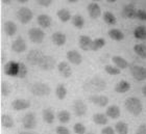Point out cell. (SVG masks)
<instances>
[{
    "mask_svg": "<svg viewBox=\"0 0 146 134\" xmlns=\"http://www.w3.org/2000/svg\"><path fill=\"white\" fill-rule=\"evenodd\" d=\"M106 81L104 79H101L99 77H94L90 79L89 81L85 82L84 84V89L90 93H98V91H104L106 89Z\"/></svg>",
    "mask_w": 146,
    "mask_h": 134,
    "instance_id": "obj_1",
    "label": "cell"
},
{
    "mask_svg": "<svg viewBox=\"0 0 146 134\" xmlns=\"http://www.w3.org/2000/svg\"><path fill=\"white\" fill-rule=\"evenodd\" d=\"M124 106L128 112L131 113L133 116H139L142 112V109H143L141 101L135 97L127 98L124 102Z\"/></svg>",
    "mask_w": 146,
    "mask_h": 134,
    "instance_id": "obj_2",
    "label": "cell"
},
{
    "mask_svg": "<svg viewBox=\"0 0 146 134\" xmlns=\"http://www.w3.org/2000/svg\"><path fill=\"white\" fill-rule=\"evenodd\" d=\"M31 91L35 96L43 97V96H48L51 93V89L48 84L43 82H36L31 87Z\"/></svg>",
    "mask_w": 146,
    "mask_h": 134,
    "instance_id": "obj_3",
    "label": "cell"
},
{
    "mask_svg": "<svg viewBox=\"0 0 146 134\" xmlns=\"http://www.w3.org/2000/svg\"><path fill=\"white\" fill-rule=\"evenodd\" d=\"M28 37H29V39H31L33 43L41 44L43 42V40H44V37H45V34H44V31L41 28L33 27L28 31Z\"/></svg>",
    "mask_w": 146,
    "mask_h": 134,
    "instance_id": "obj_4",
    "label": "cell"
},
{
    "mask_svg": "<svg viewBox=\"0 0 146 134\" xmlns=\"http://www.w3.org/2000/svg\"><path fill=\"white\" fill-rule=\"evenodd\" d=\"M17 19L22 24H27L33 19V12L28 7H21L17 12Z\"/></svg>",
    "mask_w": 146,
    "mask_h": 134,
    "instance_id": "obj_5",
    "label": "cell"
},
{
    "mask_svg": "<svg viewBox=\"0 0 146 134\" xmlns=\"http://www.w3.org/2000/svg\"><path fill=\"white\" fill-rule=\"evenodd\" d=\"M55 59L50 55H44L43 58L41 59L39 64V67L41 70L44 71H50L52 69H54L55 67Z\"/></svg>",
    "mask_w": 146,
    "mask_h": 134,
    "instance_id": "obj_6",
    "label": "cell"
},
{
    "mask_svg": "<svg viewBox=\"0 0 146 134\" xmlns=\"http://www.w3.org/2000/svg\"><path fill=\"white\" fill-rule=\"evenodd\" d=\"M43 56H44V53H42L40 50H31V51L28 52L27 56H26V60L31 66H36V64L39 66Z\"/></svg>",
    "mask_w": 146,
    "mask_h": 134,
    "instance_id": "obj_7",
    "label": "cell"
},
{
    "mask_svg": "<svg viewBox=\"0 0 146 134\" xmlns=\"http://www.w3.org/2000/svg\"><path fill=\"white\" fill-rule=\"evenodd\" d=\"M22 124H23V127L27 130H31V129H35L36 126V116H35L34 112H27L23 116L22 119Z\"/></svg>",
    "mask_w": 146,
    "mask_h": 134,
    "instance_id": "obj_8",
    "label": "cell"
},
{
    "mask_svg": "<svg viewBox=\"0 0 146 134\" xmlns=\"http://www.w3.org/2000/svg\"><path fill=\"white\" fill-rule=\"evenodd\" d=\"M131 73L133 77L138 81L146 80V69L141 66H133L131 68Z\"/></svg>",
    "mask_w": 146,
    "mask_h": 134,
    "instance_id": "obj_9",
    "label": "cell"
},
{
    "mask_svg": "<svg viewBox=\"0 0 146 134\" xmlns=\"http://www.w3.org/2000/svg\"><path fill=\"white\" fill-rule=\"evenodd\" d=\"M26 43H25L24 39L22 37H17L12 44V50L16 53H22L26 50Z\"/></svg>",
    "mask_w": 146,
    "mask_h": 134,
    "instance_id": "obj_10",
    "label": "cell"
},
{
    "mask_svg": "<svg viewBox=\"0 0 146 134\" xmlns=\"http://www.w3.org/2000/svg\"><path fill=\"white\" fill-rule=\"evenodd\" d=\"M89 100L91 101L92 103H94L95 105H98L100 107L107 106L109 104V98L104 95H92L90 96Z\"/></svg>",
    "mask_w": 146,
    "mask_h": 134,
    "instance_id": "obj_11",
    "label": "cell"
},
{
    "mask_svg": "<svg viewBox=\"0 0 146 134\" xmlns=\"http://www.w3.org/2000/svg\"><path fill=\"white\" fill-rule=\"evenodd\" d=\"M73 110L77 116H84L87 112V106L82 100H76L73 104Z\"/></svg>",
    "mask_w": 146,
    "mask_h": 134,
    "instance_id": "obj_12",
    "label": "cell"
},
{
    "mask_svg": "<svg viewBox=\"0 0 146 134\" xmlns=\"http://www.w3.org/2000/svg\"><path fill=\"white\" fill-rule=\"evenodd\" d=\"M58 72H60V74H61L63 77H65V78H69V77L72 76L71 67L68 64V62H66V61H61V62L58 64Z\"/></svg>",
    "mask_w": 146,
    "mask_h": 134,
    "instance_id": "obj_13",
    "label": "cell"
},
{
    "mask_svg": "<svg viewBox=\"0 0 146 134\" xmlns=\"http://www.w3.org/2000/svg\"><path fill=\"white\" fill-rule=\"evenodd\" d=\"M18 67L19 64L15 61H9L4 66V73L9 76H17L18 75Z\"/></svg>",
    "mask_w": 146,
    "mask_h": 134,
    "instance_id": "obj_14",
    "label": "cell"
},
{
    "mask_svg": "<svg viewBox=\"0 0 146 134\" xmlns=\"http://www.w3.org/2000/svg\"><path fill=\"white\" fill-rule=\"evenodd\" d=\"M88 12L92 19H97L101 16V9L96 2H92L88 5Z\"/></svg>",
    "mask_w": 146,
    "mask_h": 134,
    "instance_id": "obj_15",
    "label": "cell"
},
{
    "mask_svg": "<svg viewBox=\"0 0 146 134\" xmlns=\"http://www.w3.org/2000/svg\"><path fill=\"white\" fill-rule=\"evenodd\" d=\"M12 107L15 110H24L31 107V102L25 99H17L13 101Z\"/></svg>",
    "mask_w": 146,
    "mask_h": 134,
    "instance_id": "obj_16",
    "label": "cell"
},
{
    "mask_svg": "<svg viewBox=\"0 0 146 134\" xmlns=\"http://www.w3.org/2000/svg\"><path fill=\"white\" fill-rule=\"evenodd\" d=\"M66 56H67V59L70 61L71 64H82V55H80V53H78L77 51H75V50L68 51L67 54H66Z\"/></svg>",
    "mask_w": 146,
    "mask_h": 134,
    "instance_id": "obj_17",
    "label": "cell"
},
{
    "mask_svg": "<svg viewBox=\"0 0 146 134\" xmlns=\"http://www.w3.org/2000/svg\"><path fill=\"white\" fill-rule=\"evenodd\" d=\"M79 47L80 49H82L84 51H88V50H91V46L93 43V40L91 37H88V35H80L79 37Z\"/></svg>",
    "mask_w": 146,
    "mask_h": 134,
    "instance_id": "obj_18",
    "label": "cell"
},
{
    "mask_svg": "<svg viewBox=\"0 0 146 134\" xmlns=\"http://www.w3.org/2000/svg\"><path fill=\"white\" fill-rule=\"evenodd\" d=\"M122 14L125 18L127 19H134L136 18V14H137V9L134 6V4H126V5L123 7V11H122Z\"/></svg>",
    "mask_w": 146,
    "mask_h": 134,
    "instance_id": "obj_19",
    "label": "cell"
},
{
    "mask_svg": "<svg viewBox=\"0 0 146 134\" xmlns=\"http://www.w3.org/2000/svg\"><path fill=\"white\" fill-rule=\"evenodd\" d=\"M106 114L108 116V118H111V119H118L120 114H121V111H120V108H119L117 105H111V106L108 107L107 111H106Z\"/></svg>",
    "mask_w": 146,
    "mask_h": 134,
    "instance_id": "obj_20",
    "label": "cell"
},
{
    "mask_svg": "<svg viewBox=\"0 0 146 134\" xmlns=\"http://www.w3.org/2000/svg\"><path fill=\"white\" fill-rule=\"evenodd\" d=\"M51 40H52V42L54 43V45L63 46V45H65V43H66L67 37H66V35H65L63 32L58 31V32H54V34H52Z\"/></svg>",
    "mask_w": 146,
    "mask_h": 134,
    "instance_id": "obj_21",
    "label": "cell"
},
{
    "mask_svg": "<svg viewBox=\"0 0 146 134\" xmlns=\"http://www.w3.org/2000/svg\"><path fill=\"white\" fill-rule=\"evenodd\" d=\"M38 23L41 27L43 28H48L52 23L51 17L48 15H45V14H42V15L38 16Z\"/></svg>",
    "mask_w": 146,
    "mask_h": 134,
    "instance_id": "obj_22",
    "label": "cell"
},
{
    "mask_svg": "<svg viewBox=\"0 0 146 134\" xmlns=\"http://www.w3.org/2000/svg\"><path fill=\"white\" fill-rule=\"evenodd\" d=\"M129 89H131V84H129V82L125 81V80L119 81L115 86L116 93H119V94H124V93L129 91Z\"/></svg>",
    "mask_w": 146,
    "mask_h": 134,
    "instance_id": "obj_23",
    "label": "cell"
},
{
    "mask_svg": "<svg viewBox=\"0 0 146 134\" xmlns=\"http://www.w3.org/2000/svg\"><path fill=\"white\" fill-rule=\"evenodd\" d=\"M112 60H113V62H114V64H115L116 67L119 68L120 70H124V69H126V68L128 67L127 61L125 60L123 57H121V56L115 55V56H113L112 57Z\"/></svg>",
    "mask_w": 146,
    "mask_h": 134,
    "instance_id": "obj_24",
    "label": "cell"
},
{
    "mask_svg": "<svg viewBox=\"0 0 146 134\" xmlns=\"http://www.w3.org/2000/svg\"><path fill=\"white\" fill-rule=\"evenodd\" d=\"M16 31H17V25L13 21H6L4 23V32L6 34V35L13 37L16 34Z\"/></svg>",
    "mask_w": 146,
    "mask_h": 134,
    "instance_id": "obj_25",
    "label": "cell"
},
{
    "mask_svg": "<svg viewBox=\"0 0 146 134\" xmlns=\"http://www.w3.org/2000/svg\"><path fill=\"white\" fill-rule=\"evenodd\" d=\"M93 122L97 125H101L104 126L107 125L109 120H108V116L107 114H104V113H95L93 116Z\"/></svg>",
    "mask_w": 146,
    "mask_h": 134,
    "instance_id": "obj_26",
    "label": "cell"
},
{
    "mask_svg": "<svg viewBox=\"0 0 146 134\" xmlns=\"http://www.w3.org/2000/svg\"><path fill=\"white\" fill-rule=\"evenodd\" d=\"M109 37L114 41H122L124 39V34L121 30H119L117 28H112L109 30Z\"/></svg>",
    "mask_w": 146,
    "mask_h": 134,
    "instance_id": "obj_27",
    "label": "cell"
},
{
    "mask_svg": "<svg viewBox=\"0 0 146 134\" xmlns=\"http://www.w3.org/2000/svg\"><path fill=\"white\" fill-rule=\"evenodd\" d=\"M134 37L137 40H146V27L145 26H138L135 28L134 30Z\"/></svg>",
    "mask_w": 146,
    "mask_h": 134,
    "instance_id": "obj_28",
    "label": "cell"
},
{
    "mask_svg": "<svg viewBox=\"0 0 146 134\" xmlns=\"http://www.w3.org/2000/svg\"><path fill=\"white\" fill-rule=\"evenodd\" d=\"M1 125L4 127V128H13L15 123H14V120L11 116L9 114H2L1 116Z\"/></svg>",
    "mask_w": 146,
    "mask_h": 134,
    "instance_id": "obj_29",
    "label": "cell"
},
{
    "mask_svg": "<svg viewBox=\"0 0 146 134\" xmlns=\"http://www.w3.org/2000/svg\"><path fill=\"white\" fill-rule=\"evenodd\" d=\"M54 113L50 108H47V109L43 110V120L44 122L47 123V124H52L53 121H54Z\"/></svg>",
    "mask_w": 146,
    "mask_h": 134,
    "instance_id": "obj_30",
    "label": "cell"
},
{
    "mask_svg": "<svg viewBox=\"0 0 146 134\" xmlns=\"http://www.w3.org/2000/svg\"><path fill=\"white\" fill-rule=\"evenodd\" d=\"M55 95H56V97L60 99V100H64L66 96H67V89H66V86L64 84H58L56 86V89H55Z\"/></svg>",
    "mask_w": 146,
    "mask_h": 134,
    "instance_id": "obj_31",
    "label": "cell"
},
{
    "mask_svg": "<svg viewBox=\"0 0 146 134\" xmlns=\"http://www.w3.org/2000/svg\"><path fill=\"white\" fill-rule=\"evenodd\" d=\"M106 45V40L102 39V37H98V39H95L93 41L91 46V50L92 51H98L99 49H101L104 46Z\"/></svg>",
    "mask_w": 146,
    "mask_h": 134,
    "instance_id": "obj_32",
    "label": "cell"
},
{
    "mask_svg": "<svg viewBox=\"0 0 146 134\" xmlns=\"http://www.w3.org/2000/svg\"><path fill=\"white\" fill-rule=\"evenodd\" d=\"M115 130L118 134H127L128 125L125 122H118L115 126Z\"/></svg>",
    "mask_w": 146,
    "mask_h": 134,
    "instance_id": "obj_33",
    "label": "cell"
},
{
    "mask_svg": "<svg viewBox=\"0 0 146 134\" xmlns=\"http://www.w3.org/2000/svg\"><path fill=\"white\" fill-rule=\"evenodd\" d=\"M58 17L62 22H68L71 19V14L68 9H62L58 12Z\"/></svg>",
    "mask_w": 146,
    "mask_h": 134,
    "instance_id": "obj_34",
    "label": "cell"
},
{
    "mask_svg": "<svg viewBox=\"0 0 146 134\" xmlns=\"http://www.w3.org/2000/svg\"><path fill=\"white\" fill-rule=\"evenodd\" d=\"M58 121L61 123H63V124H66V123L70 122V119H71L70 112L67 111V110H61V111L58 113Z\"/></svg>",
    "mask_w": 146,
    "mask_h": 134,
    "instance_id": "obj_35",
    "label": "cell"
},
{
    "mask_svg": "<svg viewBox=\"0 0 146 134\" xmlns=\"http://www.w3.org/2000/svg\"><path fill=\"white\" fill-rule=\"evenodd\" d=\"M72 23L77 29H82L85 25V20L80 15H75L72 17Z\"/></svg>",
    "mask_w": 146,
    "mask_h": 134,
    "instance_id": "obj_36",
    "label": "cell"
},
{
    "mask_svg": "<svg viewBox=\"0 0 146 134\" xmlns=\"http://www.w3.org/2000/svg\"><path fill=\"white\" fill-rule=\"evenodd\" d=\"M134 51L137 53L140 57L146 58V46L144 44H137L134 46Z\"/></svg>",
    "mask_w": 146,
    "mask_h": 134,
    "instance_id": "obj_37",
    "label": "cell"
},
{
    "mask_svg": "<svg viewBox=\"0 0 146 134\" xmlns=\"http://www.w3.org/2000/svg\"><path fill=\"white\" fill-rule=\"evenodd\" d=\"M104 22L109 25H115L117 20H116V17L115 15L111 12H104Z\"/></svg>",
    "mask_w": 146,
    "mask_h": 134,
    "instance_id": "obj_38",
    "label": "cell"
},
{
    "mask_svg": "<svg viewBox=\"0 0 146 134\" xmlns=\"http://www.w3.org/2000/svg\"><path fill=\"white\" fill-rule=\"evenodd\" d=\"M104 70H106V72H107L108 74H110L111 76L119 75L120 72H121V70H120L119 68L116 67V66H110V64H108V66L104 67Z\"/></svg>",
    "mask_w": 146,
    "mask_h": 134,
    "instance_id": "obj_39",
    "label": "cell"
},
{
    "mask_svg": "<svg viewBox=\"0 0 146 134\" xmlns=\"http://www.w3.org/2000/svg\"><path fill=\"white\" fill-rule=\"evenodd\" d=\"M18 64H19V67H18V75H17V77L23 79L27 75V68H26V66L23 62H18Z\"/></svg>",
    "mask_w": 146,
    "mask_h": 134,
    "instance_id": "obj_40",
    "label": "cell"
},
{
    "mask_svg": "<svg viewBox=\"0 0 146 134\" xmlns=\"http://www.w3.org/2000/svg\"><path fill=\"white\" fill-rule=\"evenodd\" d=\"M9 93H11V87H9V84L6 81H2L1 82V95L6 97L9 96Z\"/></svg>",
    "mask_w": 146,
    "mask_h": 134,
    "instance_id": "obj_41",
    "label": "cell"
},
{
    "mask_svg": "<svg viewBox=\"0 0 146 134\" xmlns=\"http://www.w3.org/2000/svg\"><path fill=\"white\" fill-rule=\"evenodd\" d=\"M73 130L76 134H85L86 133V127L82 125V123H76L73 126Z\"/></svg>",
    "mask_w": 146,
    "mask_h": 134,
    "instance_id": "obj_42",
    "label": "cell"
},
{
    "mask_svg": "<svg viewBox=\"0 0 146 134\" xmlns=\"http://www.w3.org/2000/svg\"><path fill=\"white\" fill-rule=\"evenodd\" d=\"M136 18L141 21H146V11L144 9H138L136 14Z\"/></svg>",
    "mask_w": 146,
    "mask_h": 134,
    "instance_id": "obj_43",
    "label": "cell"
},
{
    "mask_svg": "<svg viewBox=\"0 0 146 134\" xmlns=\"http://www.w3.org/2000/svg\"><path fill=\"white\" fill-rule=\"evenodd\" d=\"M55 131H56V134H71L70 131H69V129L64 127V126H58V127H56Z\"/></svg>",
    "mask_w": 146,
    "mask_h": 134,
    "instance_id": "obj_44",
    "label": "cell"
},
{
    "mask_svg": "<svg viewBox=\"0 0 146 134\" xmlns=\"http://www.w3.org/2000/svg\"><path fill=\"white\" fill-rule=\"evenodd\" d=\"M101 134H116V133H115V130L112 127H104L101 130Z\"/></svg>",
    "mask_w": 146,
    "mask_h": 134,
    "instance_id": "obj_45",
    "label": "cell"
},
{
    "mask_svg": "<svg viewBox=\"0 0 146 134\" xmlns=\"http://www.w3.org/2000/svg\"><path fill=\"white\" fill-rule=\"evenodd\" d=\"M36 2L42 6H49L53 2V0H36Z\"/></svg>",
    "mask_w": 146,
    "mask_h": 134,
    "instance_id": "obj_46",
    "label": "cell"
},
{
    "mask_svg": "<svg viewBox=\"0 0 146 134\" xmlns=\"http://www.w3.org/2000/svg\"><path fill=\"white\" fill-rule=\"evenodd\" d=\"M136 134H146V125L145 124H142V125L139 126V128L137 129Z\"/></svg>",
    "mask_w": 146,
    "mask_h": 134,
    "instance_id": "obj_47",
    "label": "cell"
},
{
    "mask_svg": "<svg viewBox=\"0 0 146 134\" xmlns=\"http://www.w3.org/2000/svg\"><path fill=\"white\" fill-rule=\"evenodd\" d=\"M1 1H2V3H4V4H11L13 0H1Z\"/></svg>",
    "mask_w": 146,
    "mask_h": 134,
    "instance_id": "obj_48",
    "label": "cell"
},
{
    "mask_svg": "<svg viewBox=\"0 0 146 134\" xmlns=\"http://www.w3.org/2000/svg\"><path fill=\"white\" fill-rule=\"evenodd\" d=\"M142 93H143V95H144V96H145V97H146V85L144 86L143 89H142Z\"/></svg>",
    "mask_w": 146,
    "mask_h": 134,
    "instance_id": "obj_49",
    "label": "cell"
},
{
    "mask_svg": "<svg viewBox=\"0 0 146 134\" xmlns=\"http://www.w3.org/2000/svg\"><path fill=\"white\" fill-rule=\"evenodd\" d=\"M20 134H38V133H34V132H21Z\"/></svg>",
    "mask_w": 146,
    "mask_h": 134,
    "instance_id": "obj_50",
    "label": "cell"
},
{
    "mask_svg": "<svg viewBox=\"0 0 146 134\" xmlns=\"http://www.w3.org/2000/svg\"><path fill=\"white\" fill-rule=\"evenodd\" d=\"M18 2H20V3H25V2H27L28 0H17Z\"/></svg>",
    "mask_w": 146,
    "mask_h": 134,
    "instance_id": "obj_51",
    "label": "cell"
},
{
    "mask_svg": "<svg viewBox=\"0 0 146 134\" xmlns=\"http://www.w3.org/2000/svg\"><path fill=\"white\" fill-rule=\"evenodd\" d=\"M68 2H70V3H74V2H77L78 0H67Z\"/></svg>",
    "mask_w": 146,
    "mask_h": 134,
    "instance_id": "obj_52",
    "label": "cell"
},
{
    "mask_svg": "<svg viewBox=\"0 0 146 134\" xmlns=\"http://www.w3.org/2000/svg\"><path fill=\"white\" fill-rule=\"evenodd\" d=\"M108 2H110V3H114V2H116L117 0H107Z\"/></svg>",
    "mask_w": 146,
    "mask_h": 134,
    "instance_id": "obj_53",
    "label": "cell"
},
{
    "mask_svg": "<svg viewBox=\"0 0 146 134\" xmlns=\"http://www.w3.org/2000/svg\"><path fill=\"white\" fill-rule=\"evenodd\" d=\"M93 1H100V0H93Z\"/></svg>",
    "mask_w": 146,
    "mask_h": 134,
    "instance_id": "obj_54",
    "label": "cell"
},
{
    "mask_svg": "<svg viewBox=\"0 0 146 134\" xmlns=\"http://www.w3.org/2000/svg\"><path fill=\"white\" fill-rule=\"evenodd\" d=\"M88 134H93V133H88Z\"/></svg>",
    "mask_w": 146,
    "mask_h": 134,
    "instance_id": "obj_55",
    "label": "cell"
}]
</instances>
